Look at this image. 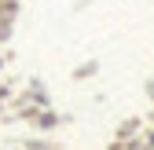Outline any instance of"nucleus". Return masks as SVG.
Segmentation results:
<instances>
[]
</instances>
